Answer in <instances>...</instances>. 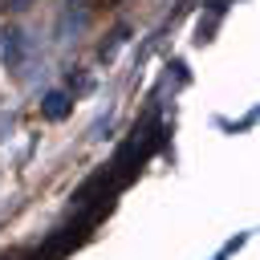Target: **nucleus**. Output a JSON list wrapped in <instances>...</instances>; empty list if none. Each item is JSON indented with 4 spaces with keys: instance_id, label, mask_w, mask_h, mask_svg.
Wrapping results in <instances>:
<instances>
[{
    "instance_id": "f03ea898",
    "label": "nucleus",
    "mask_w": 260,
    "mask_h": 260,
    "mask_svg": "<svg viewBox=\"0 0 260 260\" xmlns=\"http://www.w3.org/2000/svg\"><path fill=\"white\" fill-rule=\"evenodd\" d=\"M8 41H0V57L8 61V65H16L20 61V32H4Z\"/></svg>"
},
{
    "instance_id": "f257e3e1",
    "label": "nucleus",
    "mask_w": 260,
    "mask_h": 260,
    "mask_svg": "<svg viewBox=\"0 0 260 260\" xmlns=\"http://www.w3.org/2000/svg\"><path fill=\"white\" fill-rule=\"evenodd\" d=\"M41 114H45V118H53V122H61V118L69 114V98H65L61 89L45 93V102H41Z\"/></svg>"
}]
</instances>
